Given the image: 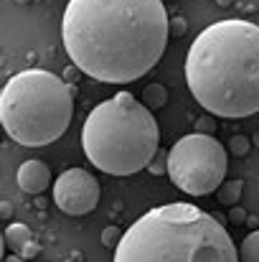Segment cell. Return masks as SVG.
I'll return each mask as SVG.
<instances>
[{
    "mask_svg": "<svg viewBox=\"0 0 259 262\" xmlns=\"http://www.w3.org/2000/svg\"><path fill=\"white\" fill-rule=\"evenodd\" d=\"M143 104L153 112V110H160V107H166V102H168V89L163 87V84H148V87L143 89Z\"/></svg>",
    "mask_w": 259,
    "mask_h": 262,
    "instance_id": "cell-10",
    "label": "cell"
},
{
    "mask_svg": "<svg viewBox=\"0 0 259 262\" xmlns=\"http://www.w3.org/2000/svg\"><path fill=\"white\" fill-rule=\"evenodd\" d=\"M3 216H10V204H8V201L3 204Z\"/></svg>",
    "mask_w": 259,
    "mask_h": 262,
    "instance_id": "cell-23",
    "label": "cell"
},
{
    "mask_svg": "<svg viewBox=\"0 0 259 262\" xmlns=\"http://www.w3.org/2000/svg\"><path fill=\"white\" fill-rule=\"evenodd\" d=\"M242 188H244V181H242V178L224 181L221 188L216 191V193H219V201L226 204V206H237V201H239V196H242Z\"/></svg>",
    "mask_w": 259,
    "mask_h": 262,
    "instance_id": "cell-11",
    "label": "cell"
},
{
    "mask_svg": "<svg viewBox=\"0 0 259 262\" xmlns=\"http://www.w3.org/2000/svg\"><path fill=\"white\" fill-rule=\"evenodd\" d=\"M15 181H18V188L26 191V193H43L51 183V171L43 161H26L20 163L18 173H15Z\"/></svg>",
    "mask_w": 259,
    "mask_h": 262,
    "instance_id": "cell-8",
    "label": "cell"
},
{
    "mask_svg": "<svg viewBox=\"0 0 259 262\" xmlns=\"http://www.w3.org/2000/svg\"><path fill=\"white\" fill-rule=\"evenodd\" d=\"M249 148H252V140H249L247 135H234V138L229 140V150H231L234 156H247Z\"/></svg>",
    "mask_w": 259,
    "mask_h": 262,
    "instance_id": "cell-13",
    "label": "cell"
},
{
    "mask_svg": "<svg viewBox=\"0 0 259 262\" xmlns=\"http://www.w3.org/2000/svg\"><path fill=\"white\" fill-rule=\"evenodd\" d=\"M239 260H242V262H259V229L249 232V234L242 239V247H239Z\"/></svg>",
    "mask_w": 259,
    "mask_h": 262,
    "instance_id": "cell-12",
    "label": "cell"
},
{
    "mask_svg": "<svg viewBox=\"0 0 259 262\" xmlns=\"http://www.w3.org/2000/svg\"><path fill=\"white\" fill-rule=\"evenodd\" d=\"M54 204L69 216H84L99 204V183L84 168H69L54 181Z\"/></svg>",
    "mask_w": 259,
    "mask_h": 262,
    "instance_id": "cell-7",
    "label": "cell"
},
{
    "mask_svg": "<svg viewBox=\"0 0 259 262\" xmlns=\"http://www.w3.org/2000/svg\"><path fill=\"white\" fill-rule=\"evenodd\" d=\"M82 148L102 173L132 176L158 156L160 127L135 94L117 92L89 112L82 127Z\"/></svg>",
    "mask_w": 259,
    "mask_h": 262,
    "instance_id": "cell-4",
    "label": "cell"
},
{
    "mask_svg": "<svg viewBox=\"0 0 259 262\" xmlns=\"http://www.w3.org/2000/svg\"><path fill=\"white\" fill-rule=\"evenodd\" d=\"M122 237H125V234H120L117 227H104V232H102V245H104L107 250H117V245L122 242Z\"/></svg>",
    "mask_w": 259,
    "mask_h": 262,
    "instance_id": "cell-14",
    "label": "cell"
},
{
    "mask_svg": "<svg viewBox=\"0 0 259 262\" xmlns=\"http://www.w3.org/2000/svg\"><path fill=\"white\" fill-rule=\"evenodd\" d=\"M38 252H41V245H38V242L33 239V242H28V245H26V247L20 250V257H23V260H33V257H36Z\"/></svg>",
    "mask_w": 259,
    "mask_h": 262,
    "instance_id": "cell-17",
    "label": "cell"
},
{
    "mask_svg": "<svg viewBox=\"0 0 259 262\" xmlns=\"http://www.w3.org/2000/svg\"><path fill=\"white\" fill-rule=\"evenodd\" d=\"M74 115V84L46 69L13 74L0 92V122L10 140L43 148L59 140Z\"/></svg>",
    "mask_w": 259,
    "mask_h": 262,
    "instance_id": "cell-5",
    "label": "cell"
},
{
    "mask_svg": "<svg viewBox=\"0 0 259 262\" xmlns=\"http://www.w3.org/2000/svg\"><path fill=\"white\" fill-rule=\"evenodd\" d=\"M185 28H188V26H185V20H183L180 15L171 18V33H175V38H178V36H183V33H185Z\"/></svg>",
    "mask_w": 259,
    "mask_h": 262,
    "instance_id": "cell-18",
    "label": "cell"
},
{
    "mask_svg": "<svg viewBox=\"0 0 259 262\" xmlns=\"http://www.w3.org/2000/svg\"><path fill=\"white\" fill-rule=\"evenodd\" d=\"M211 130H214V120H208V117H201V120H198V125H196V133L211 135Z\"/></svg>",
    "mask_w": 259,
    "mask_h": 262,
    "instance_id": "cell-20",
    "label": "cell"
},
{
    "mask_svg": "<svg viewBox=\"0 0 259 262\" xmlns=\"http://www.w3.org/2000/svg\"><path fill=\"white\" fill-rule=\"evenodd\" d=\"M3 262H28V260H23L20 255H8V257H3Z\"/></svg>",
    "mask_w": 259,
    "mask_h": 262,
    "instance_id": "cell-21",
    "label": "cell"
},
{
    "mask_svg": "<svg viewBox=\"0 0 259 262\" xmlns=\"http://www.w3.org/2000/svg\"><path fill=\"white\" fill-rule=\"evenodd\" d=\"M148 171L153 176H163L168 173V153H158L153 161H150V166H148Z\"/></svg>",
    "mask_w": 259,
    "mask_h": 262,
    "instance_id": "cell-15",
    "label": "cell"
},
{
    "mask_svg": "<svg viewBox=\"0 0 259 262\" xmlns=\"http://www.w3.org/2000/svg\"><path fill=\"white\" fill-rule=\"evenodd\" d=\"M168 33L163 0H69L61 20L74 67L104 84L145 77L160 61Z\"/></svg>",
    "mask_w": 259,
    "mask_h": 262,
    "instance_id": "cell-1",
    "label": "cell"
},
{
    "mask_svg": "<svg viewBox=\"0 0 259 262\" xmlns=\"http://www.w3.org/2000/svg\"><path fill=\"white\" fill-rule=\"evenodd\" d=\"M216 3H219L221 8H229V5H231V0H216Z\"/></svg>",
    "mask_w": 259,
    "mask_h": 262,
    "instance_id": "cell-24",
    "label": "cell"
},
{
    "mask_svg": "<svg viewBox=\"0 0 259 262\" xmlns=\"http://www.w3.org/2000/svg\"><path fill=\"white\" fill-rule=\"evenodd\" d=\"M247 224H249V227H252V232H254V229H257V224H259V219L257 216H247Z\"/></svg>",
    "mask_w": 259,
    "mask_h": 262,
    "instance_id": "cell-22",
    "label": "cell"
},
{
    "mask_svg": "<svg viewBox=\"0 0 259 262\" xmlns=\"http://www.w3.org/2000/svg\"><path fill=\"white\" fill-rule=\"evenodd\" d=\"M229 222H234V224H247V211H244L242 206H231V209H229Z\"/></svg>",
    "mask_w": 259,
    "mask_h": 262,
    "instance_id": "cell-16",
    "label": "cell"
},
{
    "mask_svg": "<svg viewBox=\"0 0 259 262\" xmlns=\"http://www.w3.org/2000/svg\"><path fill=\"white\" fill-rule=\"evenodd\" d=\"M28 242H33V234H31V229H28L26 224L13 222V224L5 227V245L13 250V255H20V250H23Z\"/></svg>",
    "mask_w": 259,
    "mask_h": 262,
    "instance_id": "cell-9",
    "label": "cell"
},
{
    "mask_svg": "<svg viewBox=\"0 0 259 262\" xmlns=\"http://www.w3.org/2000/svg\"><path fill=\"white\" fill-rule=\"evenodd\" d=\"M79 74H84V72H82L79 67H74V64H72V67H66V69H64V82L74 84V82L79 79Z\"/></svg>",
    "mask_w": 259,
    "mask_h": 262,
    "instance_id": "cell-19",
    "label": "cell"
},
{
    "mask_svg": "<svg viewBox=\"0 0 259 262\" xmlns=\"http://www.w3.org/2000/svg\"><path fill=\"white\" fill-rule=\"evenodd\" d=\"M229 168L226 148L203 133L178 138L168 150V178L188 196H208L221 188Z\"/></svg>",
    "mask_w": 259,
    "mask_h": 262,
    "instance_id": "cell-6",
    "label": "cell"
},
{
    "mask_svg": "<svg viewBox=\"0 0 259 262\" xmlns=\"http://www.w3.org/2000/svg\"><path fill=\"white\" fill-rule=\"evenodd\" d=\"M185 84L211 115L242 120L259 112V26L226 18L203 28L185 56Z\"/></svg>",
    "mask_w": 259,
    "mask_h": 262,
    "instance_id": "cell-2",
    "label": "cell"
},
{
    "mask_svg": "<svg viewBox=\"0 0 259 262\" xmlns=\"http://www.w3.org/2000/svg\"><path fill=\"white\" fill-rule=\"evenodd\" d=\"M114 262H242L237 245L208 211L163 204L143 214L114 250Z\"/></svg>",
    "mask_w": 259,
    "mask_h": 262,
    "instance_id": "cell-3",
    "label": "cell"
}]
</instances>
